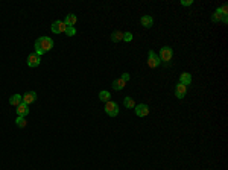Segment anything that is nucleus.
<instances>
[{
    "label": "nucleus",
    "mask_w": 228,
    "mask_h": 170,
    "mask_svg": "<svg viewBox=\"0 0 228 170\" xmlns=\"http://www.w3.org/2000/svg\"><path fill=\"white\" fill-rule=\"evenodd\" d=\"M179 84H183V85H190L192 84V75L190 73H181L179 75Z\"/></svg>",
    "instance_id": "obj_11"
},
{
    "label": "nucleus",
    "mask_w": 228,
    "mask_h": 170,
    "mask_svg": "<svg viewBox=\"0 0 228 170\" xmlns=\"http://www.w3.org/2000/svg\"><path fill=\"white\" fill-rule=\"evenodd\" d=\"M186 93H187V87L178 82L176 87H175V96L178 97V99H183V97L186 96Z\"/></svg>",
    "instance_id": "obj_9"
},
{
    "label": "nucleus",
    "mask_w": 228,
    "mask_h": 170,
    "mask_svg": "<svg viewBox=\"0 0 228 170\" xmlns=\"http://www.w3.org/2000/svg\"><path fill=\"white\" fill-rule=\"evenodd\" d=\"M193 3V0H181V5L183 6H190Z\"/></svg>",
    "instance_id": "obj_24"
},
{
    "label": "nucleus",
    "mask_w": 228,
    "mask_h": 170,
    "mask_svg": "<svg viewBox=\"0 0 228 170\" xmlns=\"http://www.w3.org/2000/svg\"><path fill=\"white\" fill-rule=\"evenodd\" d=\"M110 97H111V94H110V91H106V90H104V91H101L99 93V99L102 100V102H110Z\"/></svg>",
    "instance_id": "obj_19"
},
{
    "label": "nucleus",
    "mask_w": 228,
    "mask_h": 170,
    "mask_svg": "<svg viewBox=\"0 0 228 170\" xmlns=\"http://www.w3.org/2000/svg\"><path fill=\"white\" fill-rule=\"evenodd\" d=\"M125 85H126V82L122 81V79H116V81L113 82V88H114L116 91H120V90H123V88H125Z\"/></svg>",
    "instance_id": "obj_14"
},
{
    "label": "nucleus",
    "mask_w": 228,
    "mask_h": 170,
    "mask_svg": "<svg viewBox=\"0 0 228 170\" xmlns=\"http://www.w3.org/2000/svg\"><path fill=\"white\" fill-rule=\"evenodd\" d=\"M160 58H158V55L154 52V50H149L148 52V67L149 68H157L158 65H160Z\"/></svg>",
    "instance_id": "obj_3"
},
{
    "label": "nucleus",
    "mask_w": 228,
    "mask_h": 170,
    "mask_svg": "<svg viewBox=\"0 0 228 170\" xmlns=\"http://www.w3.org/2000/svg\"><path fill=\"white\" fill-rule=\"evenodd\" d=\"M134 110H136V114H137L139 117H146V115L149 114V106H148V105H144V103L136 105V106H134Z\"/></svg>",
    "instance_id": "obj_6"
},
{
    "label": "nucleus",
    "mask_w": 228,
    "mask_h": 170,
    "mask_svg": "<svg viewBox=\"0 0 228 170\" xmlns=\"http://www.w3.org/2000/svg\"><path fill=\"white\" fill-rule=\"evenodd\" d=\"M105 113L110 115V117H116L119 114V105L116 102H106L105 103Z\"/></svg>",
    "instance_id": "obj_4"
},
{
    "label": "nucleus",
    "mask_w": 228,
    "mask_h": 170,
    "mask_svg": "<svg viewBox=\"0 0 228 170\" xmlns=\"http://www.w3.org/2000/svg\"><path fill=\"white\" fill-rule=\"evenodd\" d=\"M67 37H73L75 34H76V29H75V26H67V29H66V32H64Z\"/></svg>",
    "instance_id": "obj_21"
},
{
    "label": "nucleus",
    "mask_w": 228,
    "mask_h": 170,
    "mask_svg": "<svg viewBox=\"0 0 228 170\" xmlns=\"http://www.w3.org/2000/svg\"><path fill=\"white\" fill-rule=\"evenodd\" d=\"M219 9H221L222 15H228V6H227V5H222V6H221Z\"/></svg>",
    "instance_id": "obj_23"
},
{
    "label": "nucleus",
    "mask_w": 228,
    "mask_h": 170,
    "mask_svg": "<svg viewBox=\"0 0 228 170\" xmlns=\"http://www.w3.org/2000/svg\"><path fill=\"white\" fill-rule=\"evenodd\" d=\"M53 47V39L49 37H40L35 41V53L38 56L44 55L46 52H49Z\"/></svg>",
    "instance_id": "obj_1"
},
{
    "label": "nucleus",
    "mask_w": 228,
    "mask_h": 170,
    "mask_svg": "<svg viewBox=\"0 0 228 170\" xmlns=\"http://www.w3.org/2000/svg\"><path fill=\"white\" fill-rule=\"evenodd\" d=\"M123 41H126V43L132 41V34H131V32H125V34H123Z\"/></svg>",
    "instance_id": "obj_22"
},
{
    "label": "nucleus",
    "mask_w": 228,
    "mask_h": 170,
    "mask_svg": "<svg viewBox=\"0 0 228 170\" xmlns=\"http://www.w3.org/2000/svg\"><path fill=\"white\" fill-rule=\"evenodd\" d=\"M221 21H222L224 24H227V23H228V15H222V19H221Z\"/></svg>",
    "instance_id": "obj_26"
},
{
    "label": "nucleus",
    "mask_w": 228,
    "mask_h": 170,
    "mask_svg": "<svg viewBox=\"0 0 228 170\" xmlns=\"http://www.w3.org/2000/svg\"><path fill=\"white\" fill-rule=\"evenodd\" d=\"M76 15L75 14H67L66 15V19H64V23H66V26H73L75 23H76Z\"/></svg>",
    "instance_id": "obj_15"
},
{
    "label": "nucleus",
    "mask_w": 228,
    "mask_h": 170,
    "mask_svg": "<svg viewBox=\"0 0 228 170\" xmlns=\"http://www.w3.org/2000/svg\"><path fill=\"white\" fill-rule=\"evenodd\" d=\"M120 79H122V81H125V82H128V81H129V73H123Z\"/></svg>",
    "instance_id": "obj_25"
},
{
    "label": "nucleus",
    "mask_w": 228,
    "mask_h": 170,
    "mask_svg": "<svg viewBox=\"0 0 228 170\" xmlns=\"http://www.w3.org/2000/svg\"><path fill=\"white\" fill-rule=\"evenodd\" d=\"M21 97H23V102L26 105H31V103H34L37 100V93L35 91H28V93H24V96H21Z\"/></svg>",
    "instance_id": "obj_7"
},
{
    "label": "nucleus",
    "mask_w": 228,
    "mask_h": 170,
    "mask_svg": "<svg viewBox=\"0 0 228 170\" xmlns=\"http://www.w3.org/2000/svg\"><path fill=\"white\" fill-rule=\"evenodd\" d=\"M172 55H174V50H172V47H169V46H164V47H161L160 49V61H163V62H166V64H169L170 62V59H172Z\"/></svg>",
    "instance_id": "obj_2"
},
{
    "label": "nucleus",
    "mask_w": 228,
    "mask_h": 170,
    "mask_svg": "<svg viewBox=\"0 0 228 170\" xmlns=\"http://www.w3.org/2000/svg\"><path fill=\"white\" fill-rule=\"evenodd\" d=\"M140 21H141V26H143V27H146V29L152 27V24H154V20H152L151 15H143V17L140 19Z\"/></svg>",
    "instance_id": "obj_12"
},
{
    "label": "nucleus",
    "mask_w": 228,
    "mask_h": 170,
    "mask_svg": "<svg viewBox=\"0 0 228 170\" xmlns=\"http://www.w3.org/2000/svg\"><path fill=\"white\" fill-rule=\"evenodd\" d=\"M222 19V12H221V9L217 8L214 12H213V15H211V21H214V23H219Z\"/></svg>",
    "instance_id": "obj_17"
},
{
    "label": "nucleus",
    "mask_w": 228,
    "mask_h": 170,
    "mask_svg": "<svg viewBox=\"0 0 228 170\" xmlns=\"http://www.w3.org/2000/svg\"><path fill=\"white\" fill-rule=\"evenodd\" d=\"M23 102V97H21V94H14L9 97V103L12 105V106H18L20 103Z\"/></svg>",
    "instance_id": "obj_13"
},
{
    "label": "nucleus",
    "mask_w": 228,
    "mask_h": 170,
    "mask_svg": "<svg viewBox=\"0 0 228 170\" xmlns=\"http://www.w3.org/2000/svg\"><path fill=\"white\" fill-rule=\"evenodd\" d=\"M66 29H67V26H66V23H64V21L56 20V21H53V23H52V32H53V34H64V32H66Z\"/></svg>",
    "instance_id": "obj_5"
},
{
    "label": "nucleus",
    "mask_w": 228,
    "mask_h": 170,
    "mask_svg": "<svg viewBox=\"0 0 228 170\" xmlns=\"http://www.w3.org/2000/svg\"><path fill=\"white\" fill-rule=\"evenodd\" d=\"M40 62H41V59H40V56H38L37 53H31V55L28 56V65H29V67H38Z\"/></svg>",
    "instance_id": "obj_8"
},
{
    "label": "nucleus",
    "mask_w": 228,
    "mask_h": 170,
    "mask_svg": "<svg viewBox=\"0 0 228 170\" xmlns=\"http://www.w3.org/2000/svg\"><path fill=\"white\" fill-rule=\"evenodd\" d=\"M123 105H125L126 108H134V106H136V103H134V99H132V97H129V96L123 99Z\"/></svg>",
    "instance_id": "obj_18"
},
{
    "label": "nucleus",
    "mask_w": 228,
    "mask_h": 170,
    "mask_svg": "<svg viewBox=\"0 0 228 170\" xmlns=\"http://www.w3.org/2000/svg\"><path fill=\"white\" fill-rule=\"evenodd\" d=\"M15 111H17V114L20 115V117H26V115L29 114V108H28V105H26L24 102H21V103L17 106Z\"/></svg>",
    "instance_id": "obj_10"
},
{
    "label": "nucleus",
    "mask_w": 228,
    "mask_h": 170,
    "mask_svg": "<svg viewBox=\"0 0 228 170\" xmlns=\"http://www.w3.org/2000/svg\"><path fill=\"white\" fill-rule=\"evenodd\" d=\"M15 123H17L18 128H24V126H26V118H24V117H20V115H18L17 120H15Z\"/></svg>",
    "instance_id": "obj_20"
},
{
    "label": "nucleus",
    "mask_w": 228,
    "mask_h": 170,
    "mask_svg": "<svg viewBox=\"0 0 228 170\" xmlns=\"http://www.w3.org/2000/svg\"><path fill=\"white\" fill-rule=\"evenodd\" d=\"M122 39H123V34L120 31H116V32L111 34V41H113V43H119V41H122Z\"/></svg>",
    "instance_id": "obj_16"
}]
</instances>
